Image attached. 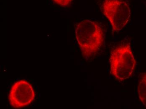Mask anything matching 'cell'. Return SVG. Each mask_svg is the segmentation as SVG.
Returning a JSON list of instances; mask_svg holds the SVG:
<instances>
[{
  "mask_svg": "<svg viewBox=\"0 0 146 109\" xmlns=\"http://www.w3.org/2000/svg\"><path fill=\"white\" fill-rule=\"evenodd\" d=\"M75 35L82 55L87 60L95 57L101 49L105 40V32L100 23L85 19L75 28Z\"/></svg>",
  "mask_w": 146,
  "mask_h": 109,
  "instance_id": "cell-1",
  "label": "cell"
},
{
  "mask_svg": "<svg viewBox=\"0 0 146 109\" xmlns=\"http://www.w3.org/2000/svg\"><path fill=\"white\" fill-rule=\"evenodd\" d=\"M110 63V73L117 80L123 81L131 76L136 61L130 42L124 40L112 50Z\"/></svg>",
  "mask_w": 146,
  "mask_h": 109,
  "instance_id": "cell-2",
  "label": "cell"
},
{
  "mask_svg": "<svg viewBox=\"0 0 146 109\" xmlns=\"http://www.w3.org/2000/svg\"><path fill=\"white\" fill-rule=\"evenodd\" d=\"M100 9L109 20L113 33L121 30L130 18V6L127 0H102Z\"/></svg>",
  "mask_w": 146,
  "mask_h": 109,
  "instance_id": "cell-3",
  "label": "cell"
},
{
  "mask_svg": "<svg viewBox=\"0 0 146 109\" xmlns=\"http://www.w3.org/2000/svg\"><path fill=\"white\" fill-rule=\"evenodd\" d=\"M35 96L32 85L22 80L15 82L11 87L9 93V102L14 108H22L30 105L34 100Z\"/></svg>",
  "mask_w": 146,
  "mask_h": 109,
  "instance_id": "cell-4",
  "label": "cell"
},
{
  "mask_svg": "<svg viewBox=\"0 0 146 109\" xmlns=\"http://www.w3.org/2000/svg\"><path fill=\"white\" fill-rule=\"evenodd\" d=\"M137 91L140 100L146 107V72L142 73L141 76Z\"/></svg>",
  "mask_w": 146,
  "mask_h": 109,
  "instance_id": "cell-5",
  "label": "cell"
},
{
  "mask_svg": "<svg viewBox=\"0 0 146 109\" xmlns=\"http://www.w3.org/2000/svg\"><path fill=\"white\" fill-rule=\"evenodd\" d=\"M52 1L60 6L65 7L70 5L73 0H52Z\"/></svg>",
  "mask_w": 146,
  "mask_h": 109,
  "instance_id": "cell-6",
  "label": "cell"
}]
</instances>
